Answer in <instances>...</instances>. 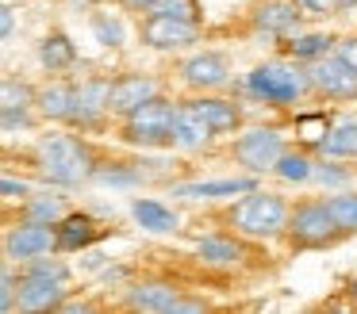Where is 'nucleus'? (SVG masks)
<instances>
[{
  "label": "nucleus",
  "mask_w": 357,
  "mask_h": 314,
  "mask_svg": "<svg viewBox=\"0 0 357 314\" xmlns=\"http://www.w3.org/2000/svg\"><path fill=\"white\" fill-rule=\"evenodd\" d=\"M39 165L47 173V180L54 184H81L89 173H93V157L81 142L66 134H50L39 142Z\"/></svg>",
  "instance_id": "1"
},
{
  "label": "nucleus",
  "mask_w": 357,
  "mask_h": 314,
  "mask_svg": "<svg viewBox=\"0 0 357 314\" xmlns=\"http://www.w3.org/2000/svg\"><path fill=\"white\" fill-rule=\"evenodd\" d=\"M177 119H181V107L154 96L127 115V138L135 146H169L177 142Z\"/></svg>",
  "instance_id": "2"
},
{
  "label": "nucleus",
  "mask_w": 357,
  "mask_h": 314,
  "mask_svg": "<svg viewBox=\"0 0 357 314\" xmlns=\"http://www.w3.org/2000/svg\"><path fill=\"white\" fill-rule=\"evenodd\" d=\"M231 222L250 237H273L288 226V211L280 203V196H269V191H246L242 203H234Z\"/></svg>",
  "instance_id": "3"
},
{
  "label": "nucleus",
  "mask_w": 357,
  "mask_h": 314,
  "mask_svg": "<svg viewBox=\"0 0 357 314\" xmlns=\"http://www.w3.org/2000/svg\"><path fill=\"white\" fill-rule=\"evenodd\" d=\"M311 84V73L296 65H280V61H269V65H257L250 73V92L269 104H292L300 92H307Z\"/></svg>",
  "instance_id": "4"
},
{
  "label": "nucleus",
  "mask_w": 357,
  "mask_h": 314,
  "mask_svg": "<svg viewBox=\"0 0 357 314\" xmlns=\"http://www.w3.org/2000/svg\"><path fill=\"white\" fill-rule=\"evenodd\" d=\"M288 234L300 249H323V245H334L342 234V226L334 222L331 207L326 203H300L288 219Z\"/></svg>",
  "instance_id": "5"
},
{
  "label": "nucleus",
  "mask_w": 357,
  "mask_h": 314,
  "mask_svg": "<svg viewBox=\"0 0 357 314\" xmlns=\"http://www.w3.org/2000/svg\"><path fill=\"white\" fill-rule=\"evenodd\" d=\"M234 157H238L250 173H265V168H277V161L284 157V146H280L277 130L254 127L234 142Z\"/></svg>",
  "instance_id": "6"
},
{
  "label": "nucleus",
  "mask_w": 357,
  "mask_h": 314,
  "mask_svg": "<svg viewBox=\"0 0 357 314\" xmlns=\"http://www.w3.org/2000/svg\"><path fill=\"white\" fill-rule=\"evenodd\" d=\"M311 84L334 100H354L357 96V69L342 58H323L311 65Z\"/></svg>",
  "instance_id": "7"
},
{
  "label": "nucleus",
  "mask_w": 357,
  "mask_h": 314,
  "mask_svg": "<svg viewBox=\"0 0 357 314\" xmlns=\"http://www.w3.org/2000/svg\"><path fill=\"white\" fill-rule=\"evenodd\" d=\"M142 42L158 46V50H177V46L196 42V23L192 19H177V15H150L142 27Z\"/></svg>",
  "instance_id": "8"
},
{
  "label": "nucleus",
  "mask_w": 357,
  "mask_h": 314,
  "mask_svg": "<svg viewBox=\"0 0 357 314\" xmlns=\"http://www.w3.org/2000/svg\"><path fill=\"white\" fill-rule=\"evenodd\" d=\"M62 283L66 276H50V272H27L24 288H20V306L24 311H50L62 303Z\"/></svg>",
  "instance_id": "9"
},
{
  "label": "nucleus",
  "mask_w": 357,
  "mask_h": 314,
  "mask_svg": "<svg viewBox=\"0 0 357 314\" xmlns=\"http://www.w3.org/2000/svg\"><path fill=\"white\" fill-rule=\"evenodd\" d=\"M50 245H58V242L47 230V222H27V226L12 230L8 242H4V249H8V257H16V260H35V257H43Z\"/></svg>",
  "instance_id": "10"
},
{
  "label": "nucleus",
  "mask_w": 357,
  "mask_h": 314,
  "mask_svg": "<svg viewBox=\"0 0 357 314\" xmlns=\"http://www.w3.org/2000/svg\"><path fill=\"white\" fill-rule=\"evenodd\" d=\"M181 303L185 299L169 283H139L127 295V306H135V311H154V314H173V311H181Z\"/></svg>",
  "instance_id": "11"
},
{
  "label": "nucleus",
  "mask_w": 357,
  "mask_h": 314,
  "mask_svg": "<svg viewBox=\"0 0 357 314\" xmlns=\"http://www.w3.org/2000/svg\"><path fill=\"white\" fill-rule=\"evenodd\" d=\"M146 100H154V81L150 77H119V81H112V111L131 115Z\"/></svg>",
  "instance_id": "12"
},
{
  "label": "nucleus",
  "mask_w": 357,
  "mask_h": 314,
  "mask_svg": "<svg viewBox=\"0 0 357 314\" xmlns=\"http://www.w3.org/2000/svg\"><path fill=\"white\" fill-rule=\"evenodd\" d=\"M227 61L219 58V54H196L192 61H185V81L192 84V88H219V84L227 81Z\"/></svg>",
  "instance_id": "13"
},
{
  "label": "nucleus",
  "mask_w": 357,
  "mask_h": 314,
  "mask_svg": "<svg viewBox=\"0 0 357 314\" xmlns=\"http://www.w3.org/2000/svg\"><path fill=\"white\" fill-rule=\"evenodd\" d=\"M104 111H112V84L108 81H89L77 88V123H96Z\"/></svg>",
  "instance_id": "14"
},
{
  "label": "nucleus",
  "mask_w": 357,
  "mask_h": 314,
  "mask_svg": "<svg viewBox=\"0 0 357 314\" xmlns=\"http://www.w3.org/2000/svg\"><path fill=\"white\" fill-rule=\"evenodd\" d=\"M254 191V180H200V184H181L173 196H185V199H219V196H246Z\"/></svg>",
  "instance_id": "15"
},
{
  "label": "nucleus",
  "mask_w": 357,
  "mask_h": 314,
  "mask_svg": "<svg viewBox=\"0 0 357 314\" xmlns=\"http://www.w3.org/2000/svg\"><path fill=\"white\" fill-rule=\"evenodd\" d=\"M319 146H323V153H331V157H357V115L338 119L326 130V138Z\"/></svg>",
  "instance_id": "16"
},
{
  "label": "nucleus",
  "mask_w": 357,
  "mask_h": 314,
  "mask_svg": "<svg viewBox=\"0 0 357 314\" xmlns=\"http://www.w3.org/2000/svg\"><path fill=\"white\" fill-rule=\"evenodd\" d=\"M257 27L261 31H273V35H284V31L296 27V19H300V12H296L292 0H265L261 8H257Z\"/></svg>",
  "instance_id": "17"
},
{
  "label": "nucleus",
  "mask_w": 357,
  "mask_h": 314,
  "mask_svg": "<svg viewBox=\"0 0 357 314\" xmlns=\"http://www.w3.org/2000/svg\"><path fill=\"white\" fill-rule=\"evenodd\" d=\"M215 134L211 130V123L204 119L200 111H196L192 104L188 107H181V119H177V146H185V150H200L208 138Z\"/></svg>",
  "instance_id": "18"
},
{
  "label": "nucleus",
  "mask_w": 357,
  "mask_h": 314,
  "mask_svg": "<svg viewBox=\"0 0 357 314\" xmlns=\"http://www.w3.org/2000/svg\"><path fill=\"white\" fill-rule=\"evenodd\" d=\"M96 237V222L89 219V214H70V219L58 226V234H54V242H58V249H81V245H89Z\"/></svg>",
  "instance_id": "19"
},
{
  "label": "nucleus",
  "mask_w": 357,
  "mask_h": 314,
  "mask_svg": "<svg viewBox=\"0 0 357 314\" xmlns=\"http://www.w3.org/2000/svg\"><path fill=\"white\" fill-rule=\"evenodd\" d=\"M39 107L50 119H73V111H77V92L66 88V84H50V88L39 92Z\"/></svg>",
  "instance_id": "20"
},
{
  "label": "nucleus",
  "mask_w": 357,
  "mask_h": 314,
  "mask_svg": "<svg viewBox=\"0 0 357 314\" xmlns=\"http://www.w3.org/2000/svg\"><path fill=\"white\" fill-rule=\"evenodd\" d=\"M192 107L211 123V130H215V134H227V130L238 127V107L227 104V100H192Z\"/></svg>",
  "instance_id": "21"
},
{
  "label": "nucleus",
  "mask_w": 357,
  "mask_h": 314,
  "mask_svg": "<svg viewBox=\"0 0 357 314\" xmlns=\"http://www.w3.org/2000/svg\"><path fill=\"white\" fill-rule=\"evenodd\" d=\"M131 214L142 222L146 230H154V234H165V230H177V214L169 211V207L154 203V199H135Z\"/></svg>",
  "instance_id": "22"
},
{
  "label": "nucleus",
  "mask_w": 357,
  "mask_h": 314,
  "mask_svg": "<svg viewBox=\"0 0 357 314\" xmlns=\"http://www.w3.org/2000/svg\"><path fill=\"white\" fill-rule=\"evenodd\" d=\"M196 253H200L204 260H211V265H234V260L242 257V245L231 242V237H200Z\"/></svg>",
  "instance_id": "23"
},
{
  "label": "nucleus",
  "mask_w": 357,
  "mask_h": 314,
  "mask_svg": "<svg viewBox=\"0 0 357 314\" xmlns=\"http://www.w3.org/2000/svg\"><path fill=\"white\" fill-rule=\"evenodd\" d=\"M39 58H43V65H47V69H66V65H73L77 50H73V42L66 35H50L47 42L39 46Z\"/></svg>",
  "instance_id": "24"
},
{
  "label": "nucleus",
  "mask_w": 357,
  "mask_h": 314,
  "mask_svg": "<svg viewBox=\"0 0 357 314\" xmlns=\"http://www.w3.org/2000/svg\"><path fill=\"white\" fill-rule=\"evenodd\" d=\"M326 207H331L334 222L342 226V234H354L357 230V196H331Z\"/></svg>",
  "instance_id": "25"
},
{
  "label": "nucleus",
  "mask_w": 357,
  "mask_h": 314,
  "mask_svg": "<svg viewBox=\"0 0 357 314\" xmlns=\"http://www.w3.org/2000/svg\"><path fill=\"white\" fill-rule=\"evenodd\" d=\"M277 173L284 176V180H307L315 168H311V161L303 157V153H284V157L277 161Z\"/></svg>",
  "instance_id": "26"
},
{
  "label": "nucleus",
  "mask_w": 357,
  "mask_h": 314,
  "mask_svg": "<svg viewBox=\"0 0 357 314\" xmlns=\"http://www.w3.org/2000/svg\"><path fill=\"white\" fill-rule=\"evenodd\" d=\"M93 31H96V42H104V46H119V42H123V27H119L116 19H104V15H96V19H93Z\"/></svg>",
  "instance_id": "27"
},
{
  "label": "nucleus",
  "mask_w": 357,
  "mask_h": 314,
  "mask_svg": "<svg viewBox=\"0 0 357 314\" xmlns=\"http://www.w3.org/2000/svg\"><path fill=\"white\" fill-rule=\"evenodd\" d=\"M154 12H158V15H177V19H192V23H196L192 0H158Z\"/></svg>",
  "instance_id": "28"
},
{
  "label": "nucleus",
  "mask_w": 357,
  "mask_h": 314,
  "mask_svg": "<svg viewBox=\"0 0 357 314\" xmlns=\"http://www.w3.org/2000/svg\"><path fill=\"white\" fill-rule=\"evenodd\" d=\"M326 42H331L326 35H303V38H296V42H292V54H296V58H315V54L326 50Z\"/></svg>",
  "instance_id": "29"
},
{
  "label": "nucleus",
  "mask_w": 357,
  "mask_h": 314,
  "mask_svg": "<svg viewBox=\"0 0 357 314\" xmlns=\"http://www.w3.org/2000/svg\"><path fill=\"white\" fill-rule=\"evenodd\" d=\"M27 214H31V222H47V226H50V222L62 214V203H58V199H50V196L47 199H35Z\"/></svg>",
  "instance_id": "30"
},
{
  "label": "nucleus",
  "mask_w": 357,
  "mask_h": 314,
  "mask_svg": "<svg viewBox=\"0 0 357 314\" xmlns=\"http://www.w3.org/2000/svg\"><path fill=\"white\" fill-rule=\"evenodd\" d=\"M31 104V88L16 81H4V107H27Z\"/></svg>",
  "instance_id": "31"
},
{
  "label": "nucleus",
  "mask_w": 357,
  "mask_h": 314,
  "mask_svg": "<svg viewBox=\"0 0 357 314\" xmlns=\"http://www.w3.org/2000/svg\"><path fill=\"white\" fill-rule=\"evenodd\" d=\"M300 130L307 142H323L326 138V119L323 115H307V119H300Z\"/></svg>",
  "instance_id": "32"
},
{
  "label": "nucleus",
  "mask_w": 357,
  "mask_h": 314,
  "mask_svg": "<svg viewBox=\"0 0 357 314\" xmlns=\"http://www.w3.org/2000/svg\"><path fill=\"white\" fill-rule=\"evenodd\" d=\"M338 58H342V61H349V65L357 69V38H349V42H342V46H338Z\"/></svg>",
  "instance_id": "33"
},
{
  "label": "nucleus",
  "mask_w": 357,
  "mask_h": 314,
  "mask_svg": "<svg viewBox=\"0 0 357 314\" xmlns=\"http://www.w3.org/2000/svg\"><path fill=\"white\" fill-rule=\"evenodd\" d=\"M0 188H4V196H27V184L24 180H12V176H4Z\"/></svg>",
  "instance_id": "34"
},
{
  "label": "nucleus",
  "mask_w": 357,
  "mask_h": 314,
  "mask_svg": "<svg viewBox=\"0 0 357 314\" xmlns=\"http://www.w3.org/2000/svg\"><path fill=\"white\" fill-rule=\"evenodd\" d=\"M12 27H16V19H12V8H0V35L8 38Z\"/></svg>",
  "instance_id": "35"
},
{
  "label": "nucleus",
  "mask_w": 357,
  "mask_h": 314,
  "mask_svg": "<svg viewBox=\"0 0 357 314\" xmlns=\"http://www.w3.org/2000/svg\"><path fill=\"white\" fill-rule=\"evenodd\" d=\"M303 4H307L311 8V12H334V8H338V0H303Z\"/></svg>",
  "instance_id": "36"
},
{
  "label": "nucleus",
  "mask_w": 357,
  "mask_h": 314,
  "mask_svg": "<svg viewBox=\"0 0 357 314\" xmlns=\"http://www.w3.org/2000/svg\"><path fill=\"white\" fill-rule=\"evenodd\" d=\"M319 180H323V184H342V180H346V173H338V168H319Z\"/></svg>",
  "instance_id": "37"
},
{
  "label": "nucleus",
  "mask_w": 357,
  "mask_h": 314,
  "mask_svg": "<svg viewBox=\"0 0 357 314\" xmlns=\"http://www.w3.org/2000/svg\"><path fill=\"white\" fill-rule=\"evenodd\" d=\"M12 288H16V280H12V272H4V311H12Z\"/></svg>",
  "instance_id": "38"
},
{
  "label": "nucleus",
  "mask_w": 357,
  "mask_h": 314,
  "mask_svg": "<svg viewBox=\"0 0 357 314\" xmlns=\"http://www.w3.org/2000/svg\"><path fill=\"white\" fill-rule=\"evenodd\" d=\"M127 4H131V8H154L158 0H127Z\"/></svg>",
  "instance_id": "39"
},
{
  "label": "nucleus",
  "mask_w": 357,
  "mask_h": 314,
  "mask_svg": "<svg viewBox=\"0 0 357 314\" xmlns=\"http://www.w3.org/2000/svg\"><path fill=\"white\" fill-rule=\"evenodd\" d=\"M349 4H354V0H338V8H349Z\"/></svg>",
  "instance_id": "40"
},
{
  "label": "nucleus",
  "mask_w": 357,
  "mask_h": 314,
  "mask_svg": "<svg viewBox=\"0 0 357 314\" xmlns=\"http://www.w3.org/2000/svg\"><path fill=\"white\" fill-rule=\"evenodd\" d=\"M349 291H354V299H357V280H354V288H349Z\"/></svg>",
  "instance_id": "41"
}]
</instances>
